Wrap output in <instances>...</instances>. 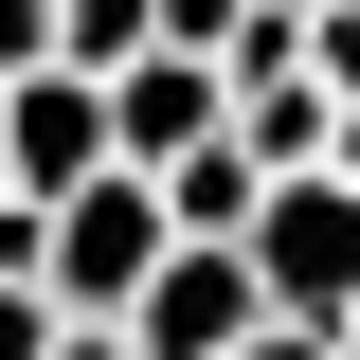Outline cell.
I'll return each mask as SVG.
<instances>
[{"mask_svg":"<svg viewBox=\"0 0 360 360\" xmlns=\"http://www.w3.org/2000/svg\"><path fill=\"white\" fill-rule=\"evenodd\" d=\"M252 288H270V324H324V342L360 324V180H342V162H324V180H270Z\"/></svg>","mask_w":360,"mask_h":360,"instance_id":"1","label":"cell"},{"mask_svg":"<svg viewBox=\"0 0 360 360\" xmlns=\"http://www.w3.org/2000/svg\"><path fill=\"white\" fill-rule=\"evenodd\" d=\"M180 217H162V180H90V198H54V307L72 324H127L144 288H162Z\"/></svg>","mask_w":360,"mask_h":360,"instance_id":"2","label":"cell"},{"mask_svg":"<svg viewBox=\"0 0 360 360\" xmlns=\"http://www.w3.org/2000/svg\"><path fill=\"white\" fill-rule=\"evenodd\" d=\"M0 180H18V198H90V180H127V144H108V72H72V54H54V72H18L0 90Z\"/></svg>","mask_w":360,"mask_h":360,"instance_id":"3","label":"cell"},{"mask_svg":"<svg viewBox=\"0 0 360 360\" xmlns=\"http://www.w3.org/2000/svg\"><path fill=\"white\" fill-rule=\"evenodd\" d=\"M108 144H127V180H180L234 144V72H198V54H144V72H108Z\"/></svg>","mask_w":360,"mask_h":360,"instance_id":"4","label":"cell"},{"mask_svg":"<svg viewBox=\"0 0 360 360\" xmlns=\"http://www.w3.org/2000/svg\"><path fill=\"white\" fill-rule=\"evenodd\" d=\"M127 342H144V360H234V342H270L252 252H162V288L127 307Z\"/></svg>","mask_w":360,"mask_h":360,"instance_id":"5","label":"cell"},{"mask_svg":"<svg viewBox=\"0 0 360 360\" xmlns=\"http://www.w3.org/2000/svg\"><path fill=\"white\" fill-rule=\"evenodd\" d=\"M234 144H252V180H324L342 162V90L324 72H252L234 90Z\"/></svg>","mask_w":360,"mask_h":360,"instance_id":"6","label":"cell"},{"mask_svg":"<svg viewBox=\"0 0 360 360\" xmlns=\"http://www.w3.org/2000/svg\"><path fill=\"white\" fill-rule=\"evenodd\" d=\"M54 54L72 72H144L162 54V0H54Z\"/></svg>","mask_w":360,"mask_h":360,"instance_id":"7","label":"cell"},{"mask_svg":"<svg viewBox=\"0 0 360 360\" xmlns=\"http://www.w3.org/2000/svg\"><path fill=\"white\" fill-rule=\"evenodd\" d=\"M270 0H162V54H198V72H234V37H252Z\"/></svg>","mask_w":360,"mask_h":360,"instance_id":"8","label":"cell"},{"mask_svg":"<svg viewBox=\"0 0 360 360\" xmlns=\"http://www.w3.org/2000/svg\"><path fill=\"white\" fill-rule=\"evenodd\" d=\"M72 342V307H54V288H0V360H54Z\"/></svg>","mask_w":360,"mask_h":360,"instance_id":"9","label":"cell"},{"mask_svg":"<svg viewBox=\"0 0 360 360\" xmlns=\"http://www.w3.org/2000/svg\"><path fill=\"white\" fill-rule=\"evenodd\" d=\"M18 72H54V0H0V90Z\"/></svg>","mask_w":360,"mask_h":360,"instance_id":"10","label":"cell"},{"mask_svg":"<svg viewBox=\"0 0 360 360\" xmlns=\"http://www.w3.org/2000/svg\"><path fill=\"white\" fill-rule=\"evenodd\" d=\"M234 360H342V342H324V324H270V342H234Z\"/></svg>","mask_w":360,"mask_h":360,"instance_id":"11","label":"cell"},{"mask_svg":"<svg viewBox=\"0 0 360 360\" xmlns=\"http://www.w3.org/2000/svg\"><path fill=\"white\" fill-rule=\"evenodd\" d=\"M54 360H144V342H127V324H72V342H54Z\"/></svg>","mask_w":360,"mask_h":360,"instance_id":"12","label":"cell"},{"mask_svg":"<svg viewBox=\"0 0 360 360\" xmlns=\"http://www.w3.org/2000/svg\"><path fill=\"white\" fill-rule=\"evenodd\" d=\"M342 180H360V108H342Z\"/></svg>","mask_w":360,"mask_h":360,"instance_id":"13","label":"cell"},{"mask_svg":"<svg viewBox=\"0 0 360 360\" xmlns=\"http://www.w3.org/2000/svg\"><path fill=\"white\" fill-rule=\"evenodd\" d=\"M342 360H360V324H342Z\"/></svg>","mask_w":360,"mask_h":360,"instance_id":"14","label":"cell"}]
</instances>
